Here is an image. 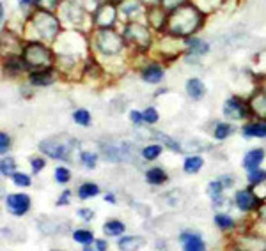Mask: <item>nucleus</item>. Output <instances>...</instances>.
Segmentation results:
<instances>
[{
  "instance_id": "obj_21",
  "label": "nucleus",
  "mask_w": 266,
  "mask_h": 251,
  "mask_svg": "<svg viewBox=\"0 0 266 251\" xmlns=\"http://www.w3.org/2000/svg\"><path fill=\"white\" fill-rule=\"evenodd\" d=\"M103 232H105L108 237H117L124 232V223L119 221V219H108V221L103 225Z\"/></svg>"
},
{
  "instance_id": "obj_20",
  "label": "nucleus",
  "mask_w": 266,
  "mask_h": 251,
  "mask_svg": "<svg viewBox=\"0 0 266 251\" xmlns=\"http://www.w3.org/2000/svg\"><path fill=\"white\" fill-rule=\"evenodd\" d=\"M146 179H148L149 184L158 186V184H163L165 180H167V173L163 172V168L155 167V168H151V170L146 172Z\"/></svg>"
},
{
  "instance_id": "obj_30",
  "label": "nucleus",
  "mask_w": 266,
  "mask_h": 251,
  "mask_svg": "<svg viewBox=\"0 0 266 251\" xmlns=\"http://www.w3.org/2000/svg\"><path fill=\"white\" fill-rule=\"evenodd\" d=\"M0 170H2V173L4 175H14V170H16V163H14V159L11 158V156H7V158L2 159V163H0Z\"/></svg>"
},
{
  "instance_id": "obj_51",
  "label": "nucleus",
  "mask_w": 266,
  "mask_h": 251,
  "mask_svg": "<svg viewBox=\"0 0 266 251\" xmlns=\"http://www.w3.org/2000/svg\"><path fill=\"white\" fill-rule=\"evenodd\" d=\"M30 2H34V0H20V4H23V5L30 4Z\"/></svg>"
},
{
  "instance_id": "obj_33",
  "label": "nucleus",
  "mask_w": 266,
  "mask_h": 251,
  "mask_svg": "<svg viewBox=\"0 0 266 251\" xmlns=\"http://www.w3.org/2000/svg\"><path fill=\"white\" fill-rule=\"evenodd\" d=\"M73 119H75V122H78L80 126H89V122H91V113H89L87 110H84V108L75 110V113H73Z\"/></svg>"
},
{
  "instance_id": "obj_39",
  "label": "nucleus",
  "mask_w": 266,
  "mask_h": 251,
  "mask_svg": "<svg viewBox=\"0 0 266 251\" xmlns=\"http://www.w3.org/2000/svg\"><path fill=\"white\" fill-rule=\"evenodd\" d=\"M185 2L186 0H161V4H163V7L167 9V11H176V9L181 7Z\"/></svg>"
},
{
  "instance_id": "obj_10",
  "label": "nucleus",
  "mask_w": 266,
  "mask_h": 251,
  "mask_svg": "<svg viewBox=\"0 0 266 251\" xmlns=\"http://www.w3.org/2000/svg\"><path fill=\"white\" fill-rule=\"evenodd\" d=\"M258 204H259V198L250 189H241V191L236 193V205L238 209H241L243 212H249V210L256 209Z\"/></svg>"
},
{
  "instance_id": "obj_31",
  "label": "nucleus",
  "mask_w": 266,
  "mask_h": 251,
  "mask_svg": "<svg viewBox=\"0 0 266 251\" xmlns=\"http://www.w3.org/2000/svg\"><path fill=\"white\" fill-rule=\"evenodd\" d=\"M80 161L84 163L85 168H96V163H98V156L94 152H89V151H84L80 152Z\"/></svg>"
},
{
  "instance_id": "obj_46",
  "label": "nucleus",
  "mask_w": 266,
  "mask_h": 251,
  "mask_svg": "<svg viewBox=\"0 0 266 251\" xmlns=\"http://www.w3.org/2000/svg\"><path fill=\"white\" fill-rule=\"evenodd\" d=\"M218 180L222 182V184H224V188H231V186L234 184V182H232V177L231 175H222Z\"/></svg>"
},
{
  "instance_id": "obj_19",
  "label": "nucleus",
  "mask_w": 266,
  "mask_h": 251,
  "mask_svg": "<svg viewBox=\"0 0 266 251\" xmlns=\"http://www.w3.org/2000/svg\"><path fill=\"white\" fill-rule=\"evenodd\" d=\"M243 136H247V138H252V136L265 138L266 136V122H256V124L245 126V127H243Z\"/></svg>"
},
{
  "instance_id": "obj_27",
  "label": "nucleus",
  "mask_w": 266,
  "mask_h": 251,
  "mask_svg": "<svg viewBox=\"0 0 266 251\" xmlns=\"http://www.w3.org/2000/svg\"><path fill=\"white\" fill-rule=\"evenodd\" d=\"M73 239H75L76 243H80V244H91L94 241V235L91 230H75L73 232Z\"/></svg>"
},
{
  "instance_id": "obj_16",
  "label": "nucleus",
  "mask_w": 266,
  "mask_h": 251,
  "mask_svg": "<svg viewBox=\"0 0 266 251\" xmlns=\"http://www.w3.org/2000/svg\"><path fill=\"white\" fill-rule=\"evenodd\" d=\"M186 92H188V96H190L192 99L199 101V99H203L204 92H206V87H204V84L199 78H190L186 82Z\"/></svg>"
},
{
  "instance_id": "obj_26",
  "label": "nucleus",
  "mask_w": 266,
  "mask_h": 251,
  "mask_svg": "<svg viewBox=\"0 0 266 251\" xmlns=\"http://www.w3.org/2000/svg\"><path fill=\"white\" fill-rule=\"evenodd\" d=\"M148 18H149V23L155 25L157 29H161V25L165 23V16H163V11H161V9L153 7L148 13Z\"/></svg>"
},
{
  "instance_id": "obj_12",
  "label": "nucleus",
  "mask_w": 266,
  "mask_h": 251,
  "mask_svg": "<svg viewBox=\"0 0 266 251\" xmlns=\"http://www.w3.org/2000/svg\"><path fill=\"white\" fill-rule=\"evenodd\" d=\"M62 9H64V14H66V18H68L69 21H73V23H82V20H84V9L76 4L75 0H66L62 4Z\"/></svg>"
},
{
  "instance_id": "obj_23",
  "label": "nucleus",
  "mask_w": 266,
  "mask_h": 251,
  "mask_svg": "<svg viewBox=\"0 0 266 251\" xmlns=\"http://www.w3.org/2000/svg\"><path fill=\"white\" fill-rule=\"evenodd\" d=\"M204 167V159L201 156H190L185 159V172L186 173H197Z\"/></svg>"
},
{
  "instance_id": "obj_48",
  "label": "nucleus",
  "mask_w": 266,
  "mask_h": 251,
  "mask_svg": "<svg viewBox=\"0 0 266 251\" xmlns=\"http://www.w3.org/2000/svg\"><path fill=\"white\" fill-rule=\"evenodd\" d=\"M259 218H261L263 221L266 223V205H263V207H259Z\"/></svg>"
},
{
  "instance_id": "obj_28",
  "label": "nucleus",
  "mask_w": 266,
  "mask_h": 251,
  "mask_svg": "<svg viewBox=\"0 0 266 251\" xmlns=\"http://www.w3.org/2000/svg\"><path fill=\"white\" fill-rule=\"evenodd\" d=\"M215 223L220 230H229V228L234 226V219H232L231 216H227V214H216Z\"/></svg>"
},
{
  "instance_id": "obj_2",
  "label": "nucleus",
  "mask_w": 266,
  "mask_h": 251,
  "mask_svg": "<svg viewBox=\"0 0 266 251\" xmlns=\"http://www.w3.org/2000/svg\"><path fill=\"white\" fill-rule=\"evenodd\" d=\"M76 142L71 136H52V138L43 140L39 143L45 154H48L53 159H60V161H69L71 159V152L75 151Z\"/></svg>"
},
{
  "instance_id": "obj_44",
  "label": "nucleus",
  "mask_w": 266,
  "mask_h": 251,
  "mask_svg": "<svg viewBox=\"0 0 266 251\" xmlns=\"http://www.w3.org/2000/svg\"><path fill=\"white\" fill-rule=\"evenodd\" d=\"M78 216H80V218H84L85 221H89V219L94 218V212L91 209H80V210H78Z\"/></svg>"
},
{
  "instance_id": "obj_38",
  "label": "nucleus",
  "mask_w": 266,
  "mask_h": 251,
  "mask_svg": "<svg viewBox=\"0 0 266 251\" xmlns=\"http://www.w3.org/2000/svg\"><path fill=\"white\" fill-rule=\"evenodd\" d=\"M13 182L16 186H23V188H29V186L32 184V182H30V177L25 175V173H14Z\"/></svg>"
},
{
  "instance_id": "obj_50",
  "label": "nucleus",
  "mask_w": 266,
  "mask_h": 251,
  "mask_svg": "<svg viewBox=\"0 0 266 251\" xmlns=\"http://www.w3.org/2000/svg\"><path fill=\"white\" fill-rule=\"evenodd\" d=\"M105 200H108V202H112V204H114V202H115V198L112 197V195H105Z\"/></svg>"
},
{
  "instance_id": "obj_5",
  "label": "nucleus",
  "mask_w": 266,
  "mask_h": 251,
  "mask_svg": "<svg viewBox=\"0 0 266 251\" xmlns=\"http://www.w3.org/2000/svg\"><path fill=\"white\" fill-rule=\"evenodd\" d=\"M96 46L105 55H117L123 50V38L119 34H115L114 30L103 29L96 36Z\"/></svg>"
},
{
  "instance_id": "obj_3",
  "label": "nucleus",
  "mask_w": 266,
  "mask_h": 251,
  "mask_svg": "<svg viewBox=\"0 0 266 251\" xmlns=\"http://www.w3.org/2000/svg\"><path fill=\"white\" fill-rule=\"evenodd\" d=\"M23 60L29 67H34L38 71L47 69L52 64V51L41 42H30L23 50Z\"/></svg>"
},
{
  "instance_id": "obj_34",
  "label": "nucleus",
  "mask_w": 266,
  "mask_h": 251,
  "mask_svg": "<svg viewBox=\"0 0 266 251\" xmlns=\"http://www.w3.org/2000/svg\"><path fill=\"white\" fill-rule=\"evenodd\" d=\"M106 248H108L106 241H102V239H94L91 244H85L84 251H106Z\"/></svg>"
},
{
  "instance_id": "obj_45",
  "label": "nucleus",
  "mask_w": 266,
  "mask_h": 251,
  "mask_svg": "<svg viewBox=\"0 0 266 251\" xmlns=\"http://www.w3.org/2000/svg\"><path fill=\"white\" fill-rule=\"evenodd\" d=\"M130 117H131V122H135L137 126H140V122L144 121V117H142V113H139V112H135V110H133V112L130 113Z\"/></svg>"
},
{
  "instance_id": "obj_40",
  "label": "nucleus",
  "mask_w": 266,
  "mask_h": 251,
  "mask_svg": "<svg viewBox=\"0 0 266 251\" xmlns=\"http://www.w3.org/2000/svg\"><path fill=\"white\" fill-rule=\"evenodd\" d=\"M30 167H32V172L34 173H39L45 168V159L41 158H32L30 159Z\"/></svg>"
},
{
  "instance_id": "obj_47",
  "label": "nucleus",
  "mask_w": 266,
  "mask_h": 251,
  "mask_svg": "<svg viewBox=\"0 0 266 251\" xmlns=\"http://www.w3.org/2000/svg\"><path fill=\"white\" fill-rule=\"evenodd\" d=\"M69 195H71V191H68V189H66V191L62 193V197H60L59 200H57V205L68 204V202H69Z\"/></svg>"
},
{
  "instance_id": "obj_9",
  "label": "nucleus",
  "mask_w": 266,
  "mask_h": 251,
  "mask_svg": "<svg viewBox=\"0 0 266 251\" xmlns=\"http://www.w3.org/2000/svg\"><path fill=\"white\" fill-rule=\"evenodd\" d=\"M179 243L183 244V251H206V244L199 234L183 232L179 235Z\"/></svg>"
},
{
  "instance_id": "obj_13",
  "label": "nucleus",
  "mask_w": 266,
  "mask_h": 251,
  "mask_svg": "<svg viewBox=\"0 0 266 251\" xmlns=\"http://www.w3.org/2000/svg\"><path fill=\"white\" fill-rule=\"evenodd\" d=\"M144 244H146V239L140 235H126V237L119 239L117 248L121 251H139Z\"/></svg>"
},
{
  "instance_id": "obj_41",
  "label": "nucleus",
  "mask_w": 266,
  "mask_h": 251,
  "mask_svg": "<svg viewBox=\"0 0 266 251\" xmlns=\"http://www.w3.org/2000/svg\"><path fill=\"white\" fill-rule=\"evenodd\" d=\"M249 180H250V182H252L254 186L259 184L261 180H265V172H261V170H254V172H250Z\"/></svg>"
},
{
  "instance_id": "obj_32",
  "label": "nucleus",
  "mask_w": 266,
  "mask_h": 251,
  "mask_svg": "<svg viewBox=\"0 0 266 251\" xmlns=\"http://www.w3.org/2000/svg\"><path fill=\"white\" fill-rule=\"evenodd\" d=\"M160 154H161V147L160 145H149V147H146V149L142 151V158L148 159V161L157 159Z\"/></svg>"
},
{
  "instance_id": "obj_8",
  "label": "nucleus",
  "mask_w": 266,
  "mask_h": 251,
  "mask_svg": "<svg viewBox=\"0 0 266 251\" xmlns=\"http://www.w3.org/2000/svg\"><path fill=\"white\" fill-rule=\"evenodd\" d=\"M224 115L227 119H232V121H240L247 115V106L238 97H231V99L225 101Z\"/></svg>"
},
{
  "instance_id": "obj_18",
  "label": "nucleus",
  "mask_w": 266,
  "mask_h": 251,
  "mask_svg": "<svg viewBox=\"0 0 266 251\" xmlns=\"http://www.w3.org/2000/svg\"><path fill=\"white\" fill-rule=\"evenodd\" d=\"M52 73L50 69H41V71H36L30 75V84L36 85V87H45V85L52 84Z\"/></svg>"
},
{
  "instance_id": "obj_6",
  "label": "nucleus",
  "mask_w": 266,
  "mask_h": 251,
  "mask_svg": "<svg viewBox=\"0 0 266 251\" xmlns=\"http://www.w3.org/2000/svg\"><path fill=\"white\" fill-rule=\"evenodd\" d=\"M124 39H130L135 46L139 48H148L151 44V36H149V30L146 29L140 23H131L124 30Z\"/></svg>"
},
{
  "instance_id": "obj_15",
  "label": "nucleus",
  "mask_w": 266,
  "mask_h": 251,
  "mask_svg": "<svg viewBox=\"0 0 266 251\" xmlns=\"http://www.w3.org/2000/svg\"><path fill=\"white\" fill-rule=\"evenodd\" d=\"M163 78V69L158 64H151V66L144 67L142 71V80L148 84H160Z\"/></svg>"
},
{
  "instance_id": "obj_24",
  "label": "nucleus",
  "mask_w": 266,
  "mask_h": 251,
  "mask_svg": "<svg viewBox=\"0 0 266 251\" xmlns=\"http://www.w3.org/2000/svg\"><path fill=\"white\" fill-rule=\"evenodd\" d=\"M185 42H186V46L192 50V53H195V55H204L210 50L208 42L201 41V39H185Z\"/></svg>"
},
{
  "instance_id": "obj_4",
  "label": "nucleus",
  "mask_w": 266,
  "mask_h": 251,
  "mask_svg": "<svg viewBox=\"0 0 266 251\" xmlns=\"http://www.w3.org/2000/svg\"><path fill=\"white\" fill-rule=\"evenodd\" d=\"M32 23H34V29L38 30L39 36L43 39H47V41L53 39L59 32V20L48 11H43V9L34 14Z\"/></svg>"
},
{
  "instance_id": "obj_37",
  "label": "nucleus",
  "mask_w": 266,
  "mask_h": 251,
  "mask_svg": "<svg viewBox=\"0 0 266 251\" xmlns=\"http://www.w3.org/2000/svg\"><path fill=\"white\" fill-rule=\"evenodd\" d=\"M142 117H144V122H148V124H155V122H158V112L149 106V108L144 110Z\"/></svg>"
},
{
  "instance_id": "obj_7",
  "label": "nucleus",
  "mask_w": 266,
  "mask_h": 251,
  "mask_svg": "<svg viewBox=\"0 0 266 251\" xmlns=\"http://www.w3.org/2000/svg\"><path fill=\"white\" fill-rule=\"evenodd\" d=\"M5 207L14 216H23L30 209V197L25 193H13L5 198Z\"/></svg>"
},
{
  "instance_id": "obj_43",
  "label": "nucleus",
  "mask_w": 266,
  "mask_h": 251,
  "mask_svg": "<svg viewBox=\"0 0 266 251\" xmlns=\"http://www.w3.org/2000/svg\"><path fill=\"white\" fill-rule=\"evenodd\" d=\"M254 193H256V197L258 198H266V180H261L259 184H256Z\"/></svg>"
},
{
  "instance_id": "obj_49",
  "label": "nucleus",
  "mask_w": 266,
  "mask_h": 251,
  "mask_svg": "<svg viewBox=\"0 0 266 251\" xmlns=\"http://www.w3.org/2000/svg\"><path fill=\"white\" fill-rule=\"evenodd\" d=\"M45 2H47L48 7H53V5H55V0H39L38 4H45Z\"/></svg>"
},
{
  "instance_id": "obj_1",
  "label": "nucleus",
  "mask_w": 266,
  "mask_h": 251,
  "mask_svg": "<svg viewBox=\"0 0 266 251\" xmlns=\"http://www.w3.org/2000/svg\"><path fill=\"white\" fill-rule=\"evenodd\" d=\"M201 23H203V14L192 5H186V7H179L170 13L169 30L176 36L186 38L192 32H195L201 27Z\"/></svg>"
},
{
  "instance_id": "obj_17",
  "label": "nucleus",
  "mask_w": 266,
  "mask_h": 251,
  "mask_svg": "<svg viewBox=\"0 0 266 251\" xmlns=\"http://www.w3.org/2000/svg\"><path fill=\"white\" fill-rule=\"evenodd\" d=\"M249 106L254 110V113H258V115L266 119V92H259L250 97Z\"/></svg>"
},
{
  "instance_id": "obj_11",
  "label": "nucleus",
  "mask_w": 266,
  "mask_h": 251,
  "mask_svg": "<svg viewBox=\"0 0 266 251\" xmlns=\"http://www.w3.org/2000/svg\"><path fill=\"white\" fill-rule=\"evenodd\" d=\"M94 21H96L98 27H102V29H110L112 23L115 21V9L114 5H102V7L98 9L96 14H94Z\"/></svg>"
},
{
  "instance_id": "obj_22",
  "label": "nucleus",
  "mask_w": 266,
  "mask_h": 251,
  "mask_svg": "<svg viewBox=\"0 0 266 251\" xmlns=\"http://www.w3.org/2000/svg\"><path fill=\"white\" fill-rule=\"evenodd\" d=\"M96 195H100V188L94 182H84L78 188V198L80 200H87V198H94Z\"/></svg>"
},
{
  "instance_id": "obj_35",
  "label": "nucleus",
  "mask_w": 266,
  "mask_h": 251,
  "mask_svg": "<svg viewBox=\"0 0 266 251\" xmlns=\"http://www.w3.org/2000/svg\"><path fill=\"white\" fill-rule=\"evenodd\" d=\"M157 136H158V138H160V140H161V142H163V143H165V145L169 147V149H172V151H174V152H179V151H181V147H179V143H177V142H176V140H172V138H170L169 134L158 133V134H157Z\"/></svg>"
},
{
  "instance_id": "obj_14",
  "label": "nucleus",
  "mask_w": 266,
  "mask_h": 251,
  "mask_svg": "<svg viewBox=\"0 0 266 251\" xmlns=\"http://www.w3.org/2000/svg\"><path fill=\"white\" fill-rule=\"evenodd\" d=\"M263 159H265V151L263 149H252L245 154L243 158V167L245 170L249 172H254V170H258V167L263 163Z\"/></svg>"
},
{
  "instance_id": "obj_29",
  "label": "nucleus",
  "mask_w": 266,
  "mask_h": 251,
  "mask_svg": "<svg viewBox=\"0 0 266 251\" xmlns=\"http://www.w3.org/2000/svg\"><path fill=\"white\" fill-rule=\"evenodd\" d=\"M231 133H232V126L225 124V122H220V124H216L215 133H213V134H215L216 140H225Z\"/></svg>"
},
{
  "instance_id": "obj_36",
  "label": "nucleus",
  "mask_w": 266,
  "mask_h": 251,
  "mask_svg": "<svg viewBox=\"0 0 266 251\" xmlns=\"http://www.w3.org/2000/svg\"><path fill=\"white\" fill-rule=\"evenodd\" d=\"M69 177H71V173H69L68 168L59 167L57 170H55V180H57L59 184H66V182L69 180Z\"/></svg>"
},
{
  "instance_id": "obj_52",
  "label": "nucleus",
  "mask_w": 266,
  "mask_h": 251,
  "mask_svg": "<svg viewBox=\"0 0 266 251\" xmlns=\"http://www.w3.org/2000/svg\"><path fill=\"white\" fill-rule=\"evenodd\" d=\"M53 251H59V250H53Z\"/></svg>"
},
{
  "instance_id": "obj_25",
  "label": "nucleus",
  "mask_w": 266,
  "mask_h": 251,
  "mask_svg": "<svg viewBox=\"0 0 266 251\" xmlns=\"http://www.w3.org/2000/svg\"><path fill=\"white\" fill-rule=\"evenodd\" d=\"M222 191H224V184L220 180H213V182L208 184V195L213 202L222 200Z\"/></svg>"
},
{
  "instance_id": "obj_42",
  "label": "nucleus",
  "mask_w": 266,
  "mask_h": 251,
  "mask_svg": "<svg viewBox=\"0 0 266 251\" xmlns=\"http://www.w3.org/2000/svg\"><path fill=\"white\" fill-rule=\"evenodd\" d=\"M9 143H11V140H9L7 134H5V133L0 134V152H2V154H7Z\"/></svg>"
}]
</instances>
